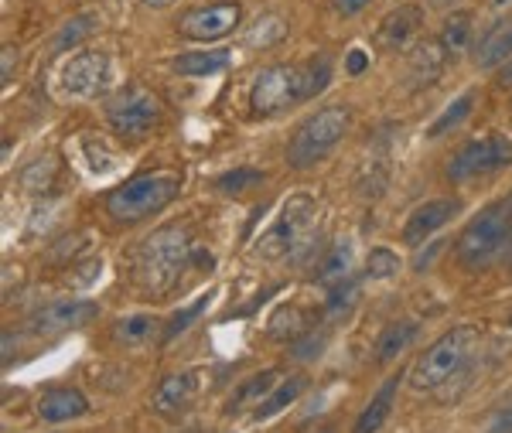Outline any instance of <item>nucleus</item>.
Returning <instances> with one entry per match:
<instances>
[{
    "label": "nucleus",
    "instance_id": "1",
    "mask_svg": "<svg viewBox=\"0 0 512 433\" xmlns=\"http://www.w3.org/2000/svg\"><path fill=\"white\" fill-rule=\"evenodd\" d=\"M332 79V62L325 55L311 58L304 65H267L256 72L250 89V106L256 116H277L284 110H294L297 103L318 96Z\"/></svg>",
    "mask_w": 512,
    "mask_h": 433
},
{
    "label": "nucleus",
    "instance_id": "2",
    "mask_svg": "<svg viewBox=\"0 0 512 433\" xmlns=\"http://www.w3.org/2000/svg\"><path fill=\"white\" fill-rule=\"evenodd\" d=\"M192 263L212 266V256L202 253V249H195L185 229L168 226V229H158L144 246H140L134 270H137V280L144 290H151V294H168V290L178 287L181 273H185Z\"/></svg>",
    "mask_w": 512,
    "mask_h": 433
},
{
    "label": "nucleus",
    "instance_id": "3",
    "mask_svg": "<svg viewBox=\"0 0 512 433\" xmlns=\"http://www.w3.org/2000/svg\"><path fill=\"white\" fill-rule=\"evenodd\" d=\"M181 191V174L178 171H151V174H137L127 185H120L117 191H110L106 198V212L110 219L123 222V226H134L144 222L151 215L164 212Z\"/></svg>",
    "mask_w": 512,
    "mask_h": 433
},
{
    "label": "nucleus",
    "instance_id": "4",
    "mask_svg": "<svg viewBox=\"0 0 512 433\" xmlns=\"http://www.w3.org/2000/svg\"><path fill=\"white\" fill-rule=\"evenodd\" d=\"M512 243V195L485 205L458 236V260L468 270H485L499 256H506Z\"/></svg>",
    "mask_w": 512,
    "mask_h": 433
},
{
    "label": "nucleus",
    "instance_id": "5",
    "mask_svg": "<svg viewBox=\"0 0 512 433\" xmlns=\"http://www.w3.org/2000/svg\"><path fill=\"white\" fill-rule=\"evenodd\" d=\"M478 345H482V331L472 328V324L451 328L448 335H441L424 355L417 358L414 372H410L414 389L427 393V389H437V386H444L448 379L461 376V372L468 369V362L475 358Z\"/></svg>",
    "mask_w": 512,
    "mask_h": 433
},
{
    "label": "nucleus",
    "instance_id": "6",
    "mask_svg": "<svg viewBox=\"0 0 512 433\" xmlns=\"http://www.w3.org/2000/svg\"><path fill=\"white\" fill-rule=\"evenodd\" d=\"M315 215L318 205L311 195L297 191L284 202L280 215L274 219V226L256 239V256L263 260H284V256L297 253V249H311V232H315Z\"/></svg>",
    "mask_w": 512,
    "mask_h": 433
},
{
    "label": "nucleus",
    "instance_id": "7",
    "mask_svg": "<svg viewBox=\"0 0 512 433\" xmlns=\"http://www.w3.org/2000/svg\"><path fill=\"white\" fill-rule=\"evenodd\" d=\"M349 123H352L349 106H325V110H318L315 116H308V120L294 130L291 144H287V164L297 171L318 164L321 157L332 154L338 140L349 133Z\"/></svg>",
    "mask_w": 512,
    "mask_h": 433
},
{
    "label": "nucleus",
    "instance_id": "8",
    "mask_svg": "<svg viewBox=\"0 0 512 433\" xmlns=\"http://www.w3.org/2000/svg\"><path fill=\"white\" fill-rule=\"evenodd\" d=\"M106 120H110L117 137L140 140L161 123V99L144 86H123L106 103Z\"/></svg>",
    "mask_w": 512,
    "mask_h": 433
},
{
    "label": "nucleus",
    "instance_id": "9",
    "mask_svg": "<svg viewBox=\"0 0 512 433\" xmlns=\"http://www.w3.org/2000/svg\"><path fill=\"white\" fill-rule=\"evenodd\" d=\"M113 62L103 52H79L62 65L59 89L69 99H96L110 89Z\"/></svg>",
    "mask_w": 512,
    "mask_h": 433
},
{
    "label": "nucleus",
    "instance_id": "10",
    "mask_svg": "<svg viewBox=\"0 0 512 433\" xmlns=\"http://www.w3.org/2000/svg\"><path fill=\"white\" fill-rule=\"evenodd\" d=\"M509 164H512V140L492 133V137L472 140V144H465L458 154H454L448 178L468 181V178H475V174H489V171L509 168Z\"/></svg>",
    "mask_w": 512,
    "mask_h": 433
},
{
    "label": "nucleus",
    "instance_id": "11",
    "mask_svg": "<svg viewBox=\"0 0 512 433\" xmlns=\"http://www.w3.org/2000/svg\"><path fill=\"white\" fill-rule=\"evenodd\" d=\"M243 11L239 4H209V7H195V11L181 14L178 31L188 41H219L236 28Z\"/></svg>",
    "mask_w": 512,
    "mask_h": 433
},
{
    "label": "nucleus",
    "instance_id": "12",
    "mask_svg": "<svg viewBox=\"0 0 512 433\" xmlns=\"http://www.w3.org/2000/svg\"><path fill=\"white\" fill-rule=\"evenodd\" d=\"M96 318H99V307L93 301H55L41 307L35 318L28 321V328L35 335H65V331L86 328Z\"/></svg>",
    "mask_w": 512,
    "mask_h": 433
},
{
    "label": "nucleus",
    "instance_id": "13",
    "mask_svg": "<svg viewBox=\"0 0 512 433\" xmlns=\"http://www.w3.org/2000/svg\"><path fill=\"white\" fill-rule=\"evenodd\" d=\"M461 212V198H434V202H424L403 226V243L407 246H420L424 239H431L437 229H444L454 215Z\"/></svg>",
    "mask_w": 512,
    "mask_h": 433
},
{
    "label": "nucleus",
    "instance_id": "14",
    "mask_svg": "<svg viewBox=\"0 0 512 433\" xmlns=\"http://www.w3.org/2000/svg\"><path fill=\"white\" fill-rule=\"evenodd\" d=\"M424 28V7L420 4H400L396 11L386 14L383 21H379V45L390 48V52H396V48H403L410 38L417 35V31Z\"/></svg>",
    "mask_w": 512,
    "mask_h": 433
},
{
    "label": "nucleus",
    "instance_id": "15",
    "mask_svg": "<svg viewBox=\"0 0 512 433\" xmlns=\"http://www.w3.org/2000/svg\"><path fill=\"white\" fill-rule=\"evenodd\" d=\"M89 413V399L79 393V389H52L38 399V416L48 423H69V420H79V416Z\"/></svg>",
    "mask_w": 512,
    "mask_h": 433
},
{
    "label": "nucleus",
    "instance_id": "16",
    "mask_svg": "<svg viewBox=\"0 0 512 433\" xmlns=\"http://www.w3.org/2000/svg\"><path fill=\"white\" fill-rule=\"evenodd\" d=\"M198 376L195 372H178V376H168L161 382L158 389H154V410L161 416H171V413H181L188 403H192L195 396V382Z\"/></svg>",
    "mask_w": 512,
    "mask_h": 433
},
{
    "label": "nucleus",
    "instance_id": "17",
    "mask_svg": "<svg viewBox=\"0 0 512 433\" xmlns=\"http://www.w3.org/2000/svg\"><path fill=\"white\" fill-rule=\"evenodd\" d=\"M400 382H403L400 372L383 382V389H379V393L369 399L366 410L359 413V420H355L352 433H376L386 420H390V410H393V399H396V389H400Z\"/></svg>",
    "mask_w": 512,
    "mask_h": 433
},
{
    "label": "nucleus",
    "instance_id": "18",
    "mask_svg": "<svg viewBox=\"0 0 512 433\" xmlns=\"http://www.w3.org/2000/svg\"><path fill=\"white\" fill-rule=\"evenodd\" d=\"M280 372L277 369H270V372H260V376H253V379H246L243 386L236 389V396L229 399V413H239L243 410V406H260L263 399H267L270 393H274V389L280 386Z\"/></svg>",
    "mask_w": 512,
    "mask_h": 433
},
{
    "label": "nucleus",
    "instance_id": "19",
    "mask_svg": "<svg viewBox=\"0 0 512 433\" xmlns=\"http://www.w3.org/2000/svg\"><path fill=\"white\" fill-rule=\"evenodd\" d=\"M233 62V52L226 48H216V52H185L175 58V69L181 76H212V72H222Z\"/></svg>",
    "mask_w": 512,
    "mask_h": 433
},
{
    "label": "nucleus",
    "instance_id": "20",
    "mask_svg": "<svg viewBox=\"0 0 512 433\" xmlns=\"http://www.w3.org/2000/svg\"><path fill=\"white\" fill-rule=\"evenodd\" d=\"M417 321H400V324H390V328L383 331V338H379L376 345V362H393L396 355L407 352V345L417 338Z\"/></svg>",
    "mask_w": 512,
    "mask_h": 433
},
{
    "label": "nucleus",
    "instance_id": "21",
    "mask_svg": "<svg viewBox=\"0 0 512 433\" xmlns=\"http://www.w3.org/2000/svg\"><path fill=\"white\" fill-rule=\"evenodd\" d=\"M444 55H448V52H444L441 41H427L424 48H417L414 58H410L417 86H431V82L437 79V72H441V65H444Z\"/></svg>",
    "mask_w": 512,
    "mask_h": 433
},
{
    "label": "nucleus",
    "instance_id": "22",
    "mask_svg": "<svg viewBox=\"0 0 512 433\" xmlns=\"http://www.w3.org/2000/svg\"><path fill=\"white\" fill-rule=\"evenodd\" d=\"M349 270H352V243L345 239V243H335L328 249V256L318 266V280L328 283V287H335L338 280L349 277Z\"/></svg>",
    "mask_w": 512,
    "mask_h": 433
},
{
    "label": "nucleus",
    "instance_id": "23",
    "mask_svg": "<svg viewBox=\"0 0 512 433\" xmlns=\"http://www.w3.org/2000/svg\"><path fill=\"white\" fill-rule=\"evenodd\" d=\"M437 41H441V45H444V52H448V55L465 52V48H468V41H472V14H468V11L451 14V18L444 21L441 38H437Z\"/></svg>",
    "mask_w": 512,
    "mask_h": 433
},
{
    "label": "nucleus",
    "instance_id": "24",
    "mask_svg": "<svg viewBox=\"0 0 512 433\" xmlns=\"http://www.w3.org/2000/svg\"><path fill=\"white\" fill-rule=\"evenodd\" d=\"M301 389H304V379H297V376L287 379V382H280L274 393H270L260 406H256L253 416H256V420H270V416H277L280 410H287V406H291L294 399L301 396Z\"/></svg>",
    "mask_w": 512,
    "mask_h": 433
},
{
    "label": "nucleus",
    "instance_id": "25",
    "mask_svg": "<svg viewBox=\"0 0 512 433\" xmlns=\"http://www.w3.org/2000/svg\"><path fill=\"white\" fill-rule=\"evenodd\" d=\"M509 58H512V21L482 41V48H478V65L492 69V65H499V62H509Z\"/></svg>",
    "mask_w": 512,
    "mask_h": 433
},
{
    "label": "nucleus",
    "instance_id": "26",
    "mask_svg": "<svg viewBox=\"0 0 512 433\" xmlns=\"http://www.w3.org/2000/svg\"><path fill=\"white\" fill-rule=\"evenodd\" d=\"M284 35H287V21L277 18V14H263V18H256L253 28L246 31V45H250V48H270V45H277Z\"/></svg>",
    "mask_w": 512,
    "mask_h": 433
},
{
    "label": "nucleus",
    "instance_id": "27",
    "mask_svg": "<svg viewBox=\"0 0 512 433\" xmlns=\"http://www.w3.org/2000/svg\"><path fill=\"white\" fill-rule=\"evenodd\" d=\"M472 106H475V93H461V96L454 99V103L448 106V110H444V113L437 116V120L431 123V130H427V137H431V140L444 137V133L454 130L461 120H465L468 113H472Z\"/></svg>",
    "mask_w": 512,
    "mask_h": 433
},
{
    "label": "nucleus",
    "instance_id": "28",
    "mask_svg": "<svg viewBox=\"0 0 512 433\" xmlns=\"http://www.w3.org/2000/svg\"><path fill=\"white\" fill-rule=\"evenodd\" d=\"M209 301H212V294H205V297H195L192 304L178 307V311L171 314V321L164 324V341H175L178 335H185V331L192 328V321L205 311V307H209Z\"/></svg>",
    "mask_w": 512,
    "mask_h": 433
},
{
    "label": "nucleus",
    "instance_id": "29",
    "mask_svg": "<svg viewBox=\"0 0 512 433\" xmlns=\"http://www.w3.org/2000/svg\"><path fill=\"white\" fill-rule=\"evenodd\" d=\"M400 270H403V263H400V256H396L393 249H386V246L369 249L366 273H369L373 280H390V277H396Z\"/></svg>",
    "mask_w": 512,
    "mask_h": 433
},
{
    "label": "nucleus",
    "instance_id": "30",
    "mask_svg": "<svg viewBox=\"0 0 512 433\" xmlns=\"http://www.w3.org/2000/svg\"><path fill=\"white\" fill-rule=\"evenodd\" d=\"M263 181V171H253V168H236L229 174H222V178L216 181L219 191H226V195H243L246 188L260 185Z\"/></svg>",
    "mask_w": 512,
    "mask_h": 433
},
{
    "label": "nucleus",
    "instance_id": "31",
    "mask_svg": "<svg viewBox=\"0 0 512 433\" xmlns=\"http://www.w3.org/2000/svg\"><path fill=\"white\" fill-rule=\"evenodd\" d=\"M355 297H359V287H355V280H338L332 287V294H328V318H338V314H345L349 307L355 304Z\"/></svg>",
    "mask_w": 512,
    "mask_h": 433
},
{
    "label": "nucleus",
    "instance_id": "32",
    "mask_svg": "<svg viewBox=\"0 0 512 433\" xmlns=\"http://www.w3.org/2000/svg\"><path fill=\"white\" fill-rule=\"evenodd\" d=\"M154 328H158V321H154L151 314H134V318H127V321L117 324V338L134 345V341H144Z\"/></svg>",
    "mask_w": 512,
    "mask_h": 433
},
{
    "label": "nucleus",
    "instance_id": "33",
    "mask_svg": "<svg viewBox=\"0 0 512 433\" xmlns=\"http://www.w3.org/2000/svg\"><path fill=\"white\" fill-rule=\"evenodd\" d=\"M52 178H55V168H52V161H35L28 171H24V178H21V185L31 191V195H41V191H48V185H52Z\"/></svg>",
    "mask_w": 512,
    "mask_h": 433
},
{
    "label": "nucleus",
    "instance_id": "34",
    "mask_svg": "<svg viewBox=\"0 0 512 433\" xmlns=\"http://www.w3.org/2000/svg\"><path fill=\"white\" fill-rule=\"evenodd\" d=\"M93 24H96L93 14H82V18H72V21L62 28V35L55 38V48H59V52H62V48H72L79 38H86L89 31H93Z\"/></svg>",
    "mask_w": 512,
    "mask_h": 433
},
{
    "label": "nucleus",
    "instance_id": "35",
    "mask_svg": "<svg viewBox=\"0 0 512 433\" xmlns=\"http://www.w3.org/2000/svg\"><path fill=\"white\" fill-rule=\"evenodd\" d=\"M485 433H512V396L499 406V410H495L489 430H485Z\"/></svg>",
    "mask_w": 512,
    "mask_h": 433
},
{
    "label": "nucleus",
    "instance_id": "36",
    "mask_svg": "<svg viewBox=\"0 0 512 433\" xmlns=\"http://www.w3.org/2000/svg\"><path fill=\"white\" fill-rule=\"evenodd\" d=\"M345 69H349L352 76H359V72H366V69H369V55L362 52V48H352V52L345 55Z\"/></svg>",
    "mask_w": 512,
    "mask_h": 433
},
{
    "label": "nucleus",
    "instance_id": "37",
    "mask_svg": "<svg viewBox=\"0 0 512 433\" xmlns=\"http://www.w3.org/2000/svg\"><path fill=\"white\" fill-rule=\"evenodd\" d=\"M321 345H325V338L308 335L304 341H297V345H294V352H297V358H315V355L321 352Z\"/></svg>",
    "mask_w": 512,
    "mask_h": 433
},
{
    "label": "nucleus",
    "instance_id": "38",
    "mask_svg": "<svg viewBox=\"0 0 512 433\" xmlns=\"http://www.w3.org/2000/svg\"><path fill=\"white\" fill-rule=\"evenodd\" d=\"M14 69H18V48L7 45V48H4V86L11 82V72H14Z\"/></svg>",
    "mask_w": 512,
    "mask_h": 433
},
{
    "label": "nucleus",
    "instance_id": "39",
    "mask_svg": "<svg viewBox=\"0 0 512 433\" xmlns=\"http://www.w3.org/2000/svg\"><path fill=\"white\" fill-rule=\"evenodd\" d=\"M366 4H369V0H335V11H338V14H345V18H349V14H359Z\"/></svg>",
    "mask_w": 512,
    "mask_h": 433
},
{
    "label": "nucleus",
    "instance_id": "40",
    "mask_svg": "<svg viewBox=\"0 0 512 433\" xmlns=\"http://www.w3.org/2000/svg\"><path fill=\"white\" fill-rule=\"evenodd\" d=\"M499 86H512V58L499 69Z\"/></svg>",
    "mask_w": 512,
    "mask_h": 433
},
{
    "label": "nucleus",
    "instance_id": "41",
    "mask_svg": "<svg viewBox=\"0 0 512 433\" xmlns=\"http://www.w3.org/2000/svg\"><path fill=\"white\" fill-rule=\"evenodd\" d=\"M147 7H168V4H175V0H144Z\"/></svg>",
    "mask_w": 512,
    "mask_h": 433
},
{
    "label": "nucleus",
    "instance_id": "42",
    "mask_svg": "<svg viewBox=\"0 0 512 433\" xmlns=\"http://www.w3.org/2000/svg\"><path fill=\"white\" fill-rule=\"evenodd\" d=\"M321 433H332V430H321Z\"/></svg>",
    "mask_w": 512,
    "mask_h": 433
},
{
    "label": "nucleus",
    "instance_id": "43",
    "mask_svg": "<svg viewBox=\"0 0 512 433\" xmlns=\"http://www.w3.org/2000/svg\"><path fill=\"white\" fill-rule=\"evenodd\" d=\"M509 324H512V318H509Z\"/></svg>",
    "mask_w": 512,
    "mask_h": 433
},
{
    "label": "nucleus",
    "instance_id": "44",
    "mask_svg": "<svg viewBox=\"0 0 512 433\" xmlns=\"http://www.w3.org/2000/svg\"><path fill=\"white\" fill-rule=\"evenodd\" d=\"M502 4H506V0H502Z\"/></svg>",
    "mask_w": 512,
    "mask_h": 433
}]
</instances>
